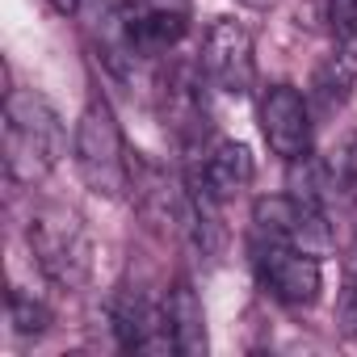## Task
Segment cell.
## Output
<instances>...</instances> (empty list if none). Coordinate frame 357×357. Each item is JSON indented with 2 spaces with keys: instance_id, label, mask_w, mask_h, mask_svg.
Wrapping results in <instances>:
<instances>
[{
  "instance_id": "13",
  "label": "cell",
  "mask_w": 357,
  "mask_h": 357,
  "mask_svg": "<svg viewBox=\"0 0 357 357\" xmlns=\"http://www.w3.org/2000/svg\"><path fill=\"white\" fill-rule=\"evenodd\" d=\"M328 26L340 43L357 38V0H328Z\"/></svg>"
},
{
  "instance_id": "11",
  "label": "cell",
  "mask_w": 357,
  "mask_h": 357,
  "mask_svg": "<svg viewBox=\"0 0 357 357\" xmlns=\"http://www.w3.org/2000/svg\"><path fill=\"white\" fill-rule=\"evenodd\" d=\"M353 80H357V59H353L349 51L328 55V59L315 68V76H311V97H315V105H319V109H336V105H344Z\"/></svg>"
},
{
  "instance_id": "3",
  "label": "cell",
  "mask_w": 357,
  "mask_h": 357,
  "mask_svg": "<svg viewBox=\"0 0 357 357\" xmlns=\"http://www.w3.org/2000/svg\"><path fill=\"white\" fill-rule=\"evenodd\" d=\"M76 172L80 181L101 198H122L130 190V151L105 101H89L76 122Z\"/></svg>"
},
{
  "instance_id": "7",
  "label": "cell",
  "mask_w": 357,
  "mask_h": 357,
  "mask_svg": "<svg viewBox=\"0 0 357 357\" xmlns=\"http://www.w3.org/2000/svg\"><path fill=\"white\" fill-rule=\"evenodd\" d=\"M109 324L122 349L130 353H168L172 344V324H168V307L151 303L143 290L118 286L109 298Z\"/></svg>"
},
{
  "instance_id": "10",
  "label": "cell",
  "mask_w": 357,
  "mask_h": 357,
  "mask_svg": "<svg viewBox=\"0 0 357 357\" xmlns=\"http://www.w3.org/2000/svg\"><path fill=\"white\" fill-rule=\"evenodd\" d=\"M164 307H168V324H172L176 353H181V357H202L211 340H206V311H202L198 290L185 278H176L172 290H168V298H164Z\"/></svg>"
},
{
  "instance_id": "6",
  "label": "cell",
  "mask_w": 357,
  "mask_h": 357,
  "mask_svg": "<svg viewBox=\"0 0 357 357\" xmlns=\"http://www.w3.org/2000/svg\"><path fill=\"white\" fill-rule=\"evenodd\" d=\"M202 72L227 97H248L252 93L257 59H252V38L240 22H231V17L211 22V30L202 38Z\"/></svg>"
},
{
  "instance_id": "5",
  "label": "cell",
  "mask_w": 357,
  "mask_h": 357,
  "mask_svg": "<svg viewBox=\"0 0 357 357\" xmlns=\"http://www.w3.org/2000/svg\"><path fill=\"white\" fill-rule=\"evenodd\" d=\"M252 269H257V282L265 286V294H273L286 307H311L324 290L319 257L278 244V240H265V236H252Z\"/></svg>"
},
{
  "instance_id": "14",
  "label": "cell",
  "mask_w": 357,
  "mask_h": 357,
  "mask_svg": "<svg viewBox=\"0 0 357 357\" xmlns=\"http://www.w3.org/2000/svg\"><path fill=\"white\" fill-rule=\"evenodd\" d=\"M336 324L344 336H357V269L344 278V290H340V303H336Z\"/></svg>"
},
{
  "instance_id": "16",
  "label": "cell",
  "mask_w": 357,
  "mask_h": 357,
  "mask_svg": "<svg viewBox=\"0 0 357 357\" xmlns=\"http://www.w3.org/2000/svg\"><path fill=\"white\" fill-rule=\"evenodd\" d=\"M143 5H155V9H172V13H190V0H143Z\"/></svg>"
},
{
  "instance_id": "4",
  "label": "cell",
  "mask_w": 357,
  "mask_h": 357,
  "mask_svg": "<svg viewBox=\"0 0 357 357\" xmlns=\"http://www.w3.org/2000/svg\"><path fill=\"white\" fill-rule=\"evenodd\" d=\"M252 236L303 248L311 257H328L336 248V236H332V223H328V206L303 202L294 194L257 198V206H252Z\"/></svg>"
},
{
  "instance_id": "15",
  "label": "cell",
  "mask_w": 357,
  "mask_h": 357,
  "mask_svg": "<svg viewBox=\"0 0 357 357\" xmlns=\"http://www.w3.org/2000/svg\"><path fill=\"white\" fill-rule=\"evenodd\" d=\"M332 172H336V181H340V185H357V130L344 139V147H340Z\"/></svg>"
},
{
  "instance_id": "12",
  "label": "cell",
  "mask_w": 357,
  "mask_h": 357,
  "mask_svg": "<svg viewBox=\"0 0 357 357\" xmlns=\"http://www.w3.org/2000/svg\"><path fill=\"white\" fill-rule=\"evenodd\" d=\"M9 324H13L17 336H43V332L51 328V311H47V303H38V298L13 290V294H9Z\"/></svg>"
},
{
  "instance_id": "8",
  "label": "cell",
  "mask_w": 357,
  "mask_h": 357,
  "mask_svg": "<svg viewBox=\"0 0 357 357\" xmlns=\"http://www.w3.org/2000/svg\"><path fill=\"white\" fill-rule=\"evenodd\" d=\"M261 135L286 164L311 155V109L294 84H273L261 97Z\"/></svg>"
},
{
  "instance_id": "17",
  "label": "cell",
  "mask_w": 357,
  "mask_h": 357,
  "mask_svg": "<svg viewBox=\"0 0 357 357\" xmlns=\"http://www.w3.org/2000/svg\"><path fill=\"white\" fill-rule=\"evenodd\" d=\"M59 13H80V0H51Z\"/></svg>"
},
{
  "instance_id": "1",
  "label": "cell",
  "mask_w": 357,
  "mask_h": 357,
  "mask_svg": "<svg viewBox=\"0 0 357 357\" xmlns=\"http://www.w3.org/2000/svg\"><path fill=\"white\" fill-rule=\"evenodd\" d=\"M0 130H5V168L22 185L43 181L68 151L63 118L34 89H13L5 97V122H0Z\"/></svg>"
},
{
  "instance_id": "2",
  "label": "cell",
  "mask_w": 357,
  "mask_h": 357,
  "mask_svg": "<svg viewBox=\"0 0 357 357\" xmlns=\"http://www.w3.org/2000/svg\"><path fill=\"white\" fill-rule=\"evenodd\" d=\"M30 252L38 269L59 286V290H80L93 273V236L84 219L68 206H38L26 227Z\"/></svg>"
},
{
  "instance_id": "9",
  "label": "cell",
  "mask_w": 357,
  "mask_h": 357,
  "mask_svg": "<svg viewBox=\"0 0 357 357\" xmlns=\"http://www.w3.org/2000/svg\"><path fill=\"white\" fill-rule=\"evenodd\" d=\"M190 181L202 185L215 202H227L240 190H248V181H252V151L236 139H219V143L202 147V164L190 172Z\"/></svg>"
},
{
  "instance_id": "18",
  "label": "cell",
  "mask_w": 357,
  "mask_h": 357,
  "mask_svg": "<svg viewBox=\"0 0 357 357\" xmlns=\"http://www.w3.org/2000/svg\"><path fill=\"white\" fill-rule=\"evenodd\" d=\"M240 5H248V9H273L278 0H240Z\"/></svg>"
}]
</instances>
